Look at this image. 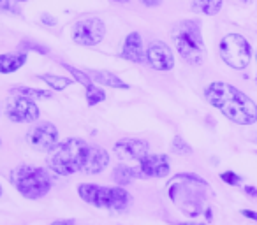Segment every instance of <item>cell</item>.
<instances>
[{
	"mask_svg": "<svg viewBox=\"0 0 257 225\" xmlns=\"http://www.w3.org/2000/svg\"><path fill=\"white\" fill-rule=\"evenodd\" d=\"M204 97L225 118L238 123V125H252L257 122L255 102L229 83H210L204 90Z\"/></svg>",
	"mask_w": 257,
	"mask_h": 225,
	"instance_id": "obj_1",
	"label": "cell"
},
{
	"mask_svg": "<svg viewBox=\"0 0 257 225\" xmlns=\"http://www.w3.org/2000/svg\"><path fill=\"white\" fill-rule=\"evenodd\" d=\"M90 144L79 137H69V139L58 143L48 157V165L58 176H71L74 172H81L86 164Z\"/></svg>",
	"mask_w": 257,
	"mask_h": 225,
	"instance_id": "obj_2",
	"label": "cell"
},
{
	"mask_svg": "<svg viewBox=\"0 0 257 225\" xmlns=\"http://www.w3.org/2000/svg\"><path fill=\"white\" fill-rule=\"evenodd\" d=\"M171 39L178 55L190 65H201L206 58L201 25L196 20L178 22L171 30Z\"/></svg>",
	"mask_w": 257,
	"mask_h": 225,
	"instance_id": "obj_3",
	"label": "cell"
},
{
	"mask_svg": "<svg viewBox=\"0 0 257 225\" xmlns=\"http://www.w3.org/2000/svg\"><path fill=\"white\" fill-rule=\"evenodd\" d=\"M208 188L206 181L196 174H176L169 181V197L176 200L182 197V200L176 202V206L182 207L183 213L190 216H197L201 213V206L204 200V190Z\"/></svg>",
	"mask_w": 257,
	"mask_h": 225,
	"instance_id": "obj_4",
	"label": "cell"
},
{
	"mask_svg": "<svg viewBox=\"0 0 257 225\" xmlns=\"http://www.w3.org/2000/svg\"><path fill=\"white\" fill-rule=\"evenodd\" d=\"M78 193L85 202L109 211H125L133 202V195L121 186H100L83 183L78 186Z\"/></svg>",
	"mask_w": 257,
	"mask_h": 225,
	"instance_id": "obj_5",
	"label": "cell"
},
{
	"mask_svg": "<svg viewBox=\"0 0 257 225\" xmlns=\"http://www.w3.org/2000/svg\"><path fill=\"white\" fill-rule=\"evenodd\" d=\"M11 181L27 199H41L51 190V178L43 167L37 165H18L13 169Z\"/></svg>",
	"mask_w": 257,
	"mask_h": 225,
	"instance_id": "obj_6",
	"label": "cell"
},
{
	"mask_svg": "<svg viewBox=\"0 0 257 225\" xmlns=\"http://www.w3.org/2000/svg\"><path fill=\"white\" fill-rule=\"evenodd\" d=\"M218 51H220L222 60L229 67L238 69V71L245 69L250 64V58H252L250 43L243 36H239V34H229V36H225L220 41Z\"/></svg>",
	"mask_w": 257,
	"mask_h": 225,
	"instance_id": "obj_7",
	"label": "cell"
},
{
	"mask_svg": "<svg viewBox=\"0 0 257 225\" xmlns=\"http://www.w3.org/2000/svg\"><path fill=\"white\" fill-rule=\"evenodd\" d=\"M104 36H106V25L97 16L78 20L71 30L72 41L79 46H97L102 43Z\"/></svg>",
	"mask_w": 257,
	"mask_h": 225,
	"instance_id": "obj_8",
	"label": "cell"
},
{
	"mask_svg": "<svg viewBox=\"0 0 257 225\" xmlns=\"http://www.w3.org/2000/svg\"><path fill=\"white\" fill-rule=\"evenodd\" d=\"M27 141L32 148L39 151H51L57 146L58 141V129L50 122H41L30 127L27 132Z\"/></svg>",
	"mask_w": 257,
	"mask_h": 225,
	"instance_id": "obj_9",
	"label": "cell"
},
{
	"mask_svg": "<svg viewBox=\"0 0 257 225\" xmlns=\"http://www.w3.org/2000/svg\"><path fill=\"white\" fill-rule=\"evenodd\" d=\"M6 116L15 123H34L39 120V107L34 100L16 97L6 104Z\"/></svg>",
	"mask_w": 257,
	"mask_h": 225,
	"instance_id": "obj_10",
	"label": "cell"
},
{
	"mask_svg": "<svg viewBox=\"0 0 257 225\" xmlns=\"http://www.w3.org/2000/svg\"><path fill=\"white\" fill-rule=\"evenodd\" d=\"M147 62L155 71L168 72V71H173V67H175V55H173L171 48L166 43L155 41L147 50Z\"/></svg>",
	"mask_w": 257,
	"mask_h": 225,
	"instance_id": "obj_11",
	"label": "cell"
},
{
	"mask_svg": "<svg viewBox=\"0 0 257 225\" xmlns=\"http://www.w3.org/2000/svg\"><path fill=\"white\" fill-rule=\"evenodd\" d=\"M150 144L145 139H120L118 143H114L113 151L120 160H138L140 162L143 157L148 155Z\"/></svg>",
	"mask_w": 257,
	"mask_h": 225,
	"instance_id": "obj_12",
	"label": "cell"
},
{
	"mask_svg": "<svg viewBox=\"0 0 257 225\" xmlns=\"http://www.w3.org/2000/svg\"><path fill=\"white\" fill-rule=\"evenodd\" d=\"M140 169L145 174V178H164L169 174L171 162H169L168 155L164 153L147 155L140 160Z\"/></svg>",
	"mask_w": 257,
	"mask_h": 225,
	"instance_id": "obj_13",
	"label": "cell"
},
{
	"mask_svg": "<svg viewBox=\"0 0 257 225\" xmlns=\"http://www.w3.org/2000/svg\"><path fill=\"white\" fill-rule=\"evenodd\" d=\"M121 58L133 62V64L147 62V53L143 50V39H141L140 32H131L125 37L123 48H121Z\"/></svg>",
	"mask_w": 257,
	"mask_h": 225,
	"instance_id": "obj_14",
	"label": "cell"
},
{
	"mask_svg": "<svg viewBox=\"0 0 257 225\" xmlns=\"http://www.w3.org/2000/svg\"><path fill=\"white\" fill-rule=\"evenodd\" d=\"M107 164H109V153L104 148L90 144L86 164L81 172H85V174H99V172H102L107 167Z\"/></svg>",
	"mask_w": 257,
	"mask_h": 225,
	"instance_id": "obj_15",
	"label": "cell"
},
{
	"mask_svg": "<svg viewBox=\"0 0 257 225\" xmlns=\"http://www.w3.org/2000/svg\"><path fill=\"white\" fill-rule=\"evenodd\" d=\"M29 60V53L18 51V53H4L0 55V74H11L22 69Z\"/></svg>",
	"mask_w": 257,
	"mask_h": 225,
	"instance_id": "obj_16",
	"label": "cell"
},
{
	"mask_svg": "<svg viewBox=\"0 0 257 225\" xmlns=\"http://www.w3.org/2000/svg\"><path fill=\"white\" fill-rule=\"evenodd\" d=\"M88 76L92 78V81L97 83V85H104V86H109V88H120V90L128 88L127 83L121 81L118 76L111 74V72H107V71H92Z\"/></svg>",
	"mask_w": 257,
	"mask_h": 225,
	"instance_id": "obj_17",
	"label": "cell"
},
{
	"mask_svg": "<svg viewBox=\"0 0 257 225\" xmlns=\"http://www.w3.org/2000/svg\"><path fill=\"white\" fill-rule=\"evenodd\" d=\"M136 178H145V174L141 172V169L138 167H128V165H116L113 171V179L118 183V185H128V183L133 181Z\"/></svg>",
	"mask_w": 257,
	"mask_h": 225,
	"instance_id": "obj_18",
	"label": "cell"
},
{
	"mask_svg": "<svg viewBox=\"0 0 257 225\" xmlns=\"http://www.w3.org/2000/svg\"><path fill=\"white\" fill-rule=\"evenodd\" d=\"M9 92L15 97H25V99H51L53 92L51 90H41V88H30V86H13Z\"/></svg>",
	"mask_w": 257,
	"mask_h": 225,
	"instance_id": "obj_19",
	"label": "cell"
},
{
	"mask_svg": "<svg viewBox=\"0 0 257 225\" xmlns=\"http://www.w3.org/2000/svg\"><path fill=\"white\" fill-rule=\"evenodd\" d=\"M222 2H224V0H194L192 11L199 13V15H204V16H215L220 13Z\"/></svg>",
	"mask_w": 257,
	"mask_h": 225,
	"instance_id": "obj_20",
	"label": "cell"
},
{
	"mask_svg": "<svg viewBox=\"0 0 257 225\" xmlns=\"http://www.w3.org/2000/svg\"><path fill=\"white\" fill-rule=\"evenodd\" d=\"M39 79H43L46 85H50L53 90L60 92V90H65L69 85H72V79L64 78V76H57V74H39L37 76Z\"/></svg>",
	"mask_w": 257,
	"mask_h": 225,
	"instance_id": "obj_21",
	"label": "cell"
},
{
	"mask_svg": "<svg viewBox=\"0 0 257 225\" xmlns=\"http://www.w3.org/2000/svg\"><path fill=\"white\" fill-rule=\"evenodd\" d=\"M104 100H106V92H104L100 86L92 85L86 88V104H88L90 107L97 106V104L104 102Z\"/></svg>",
	"mask_w": 257,
	"mask_h": 225,
	"instance_id": "obj_22",
	"label": "cell"
},
{
	"mask_svg": "<svg viewBox=\"0 0 257 225\" xmlns=\"http://www.w3.org/2000/svg\"><path fill=\"white\" fill-rule=\"evenodd\" d=\"M65 69H67L69 72L72 74V78L76 79L78 83H81L85 88H88V86H92L93 85V81H92V78H90L86 72H83V71H79V69H76V67H72V65H69V64H62Z\"/></svg>",
	"mask_w": 257,
	"mask_h": 225,
	"instance_id": "obj_23",
	"label": "cell"
},
{
	"mask_svg": "<svg viewBox=\"0 0 257 225\" xmlns=\"http://www.w3.org/2000/svg\"><path fill=\"white\" fill-rule=\"evenodd\" d=\"M173 151L178 155H190L192 153V148H190L180 136H175V139H173Z\"/></svg>",
	"mask_w": 257,
	"mask_h": 225,
	"instance_id": "obj_24",
	"label": "cell"
},
{
	"mask_svg": "<svg viewBox=\"0 0 257 225\" xmlns=\"http://www.w3.org/2000/svg\"><path fill=\"white\" fill-rule=\"evenodd\" d=\"M0 11H6L9 15H20V8L16 0H0Z\"/></svg>",
	"mask_w": 257,
	"mask_h": 225,
	"instance_id": "obj_25",
	"label": "cell"
},
{
	"mask_svg": "<svg viewBox=\"0 0 257 225\" xmlns=\"http://www.w3.org/2000/svg\"><path fill=\"white\" fill-rule=\"evenodd\" d=\"M220 179H222L224 183H227V185H232V186H236V185H239V183H241V178H239L238 174H234L232 171L222 172V174H220Z\"/></svg>",
	"mask_w": 257,
	"mask_h": 225,
	"instance_id": "obj_26",
	"label": "cell"
},
{
	"mask_svg": "<svg viewBox=\"0 0 257 225\" xmlns=\"http://www.w3.org/2000/svg\"><path fill=\"white\" fill-rule=\"evenodd\" d=\"M22 50H34V51H37V53H43V55H48L50 53V48H46V46H41V44H36V43H30V41H23V44H22Z\"/></svg>",
	"mask_w": 257,
	"mask_h": 225,
	"instance_id": "obj_27",
	"label": "cell"
},
{
	"mask_svg": "<svg viewBox=\"0 0 257 225\" xmlns=\"http://www.w3.org/2000/svg\"><path fill=\"white\" fill-rule=\"evenodd\" d=\"M41 23H44V25H48V27H55L57 25V18H53V16H50L48 13H44V15H41Z\"/></svg>",
	"mask_w": 257,
	"mask_h": 225,
	"instance_id": "obj_28",
	"label": "cell"
},
{
	"mask_svg": "<svg viewBox=\"0 0 257 225\" xmlns=\"http://www.w3.org/2000/svg\"><path fill=\"white\" fill-rule=\"evenodd\" d=\"M164 0H141V4L147 6V8H159Z\"/></svg>",
	"mask_w": 257,
	"mask_h": 225,
	"instance_id": "obj_29",
	"label": "cell"
},
{
	"mask_svg": "<svg viewBox=\"0 0 257 225\" xmlns=\"http://www.w3.org/2000/svg\"><path fill=\"white\" fill-rule=\"evenodd\" d=\"M241 214H243V216L252 218V220H255V221H257V213H253V211H250V209H243V211H241Z\"/></svg>",
	"mask_w": 257,
	"mask_h": 225,
	"instance_id": "obj_30",
	"label": "cell"
},
{
	"mask_svg": "<svg viewBox=\"0 0 257 225\" xmlns=\"http://www.w3.org/2000/svg\"><path fill=\"white\" fill-rule=\"evenodd\" d=\"M51 225H76V220H57V221H53Z\"/></svg>",
	"mask_w": 257,
	"mask_h": 225,
	"instance_id": "obj_31",
	"label": "cell"
},
{
	"mask_svg": "<svg viewBox=\"0 0 257 225\" xmlns=\"http://www.w3.org/2000/svg\"><path fill=\"white\" fill-rule=\"evenodd\" d=\"M245 193H248V195H252V197H257V190L253 188V186H245Z\"/></svg>",
	"mask_w": 257,
	"mask_h": 225,
	"instance_id": "obj_32",
	"label": "cell"
},
{
	"mask_svg": "<svg viewBox=\"0 0 257 225\" xmlns=\"http://www.w3.org/2000/svg\"><path fill=\"white\" fill-rule=\"evenodd\" d=\"M111 2H118V4H128L131 0H111Z\"/></svg>",
	"mask_w": 257,
	"mask_h": 225,
	"instance_id": "obj_33",
	"label": "cell"
},
{
	"mask_svg": "<svg viewBox=\"0 0 257 225\" xmlns=\"http://www.w3.org/2000/svg\"><path fill=\"white\" fill-rule=\"evenodd\" d=\"M178 225H204V223H178Z\"/></svg>",
	"mask_w": 257,
	"mask_h": 225,
	"instance_id": "obj_34",
	"label": "cell"
},
{
	"mask_svg": "<svg viewBox=\"0 0 257 225\" xmlns=\"http://www.w3.org/2000/svg\"><path fill=\"white\" fill-rule=\"evenodd\" d=\"M0 197H2V185H0Z\"/></svg>",
	"mask_w": 257,
	"mask_h": 225,
	"instance_id": "obj_35",
	"label": "cell"
},
{
	"mask_svg": "<svg viewBox=\"0 0 257 225\" xmlns=\"http://www.w3.org/2000/svg\"><path fill=\"white\" fill-rule=\"evenodd\" d=\"M16 2H18V4H20V2H27V0H16Z\"/></svg>",
	"mask_w": 257,
	"mask_h": 225,
	"instance_id": "obj_36",
	"label": "cell"
},
{
	"mask_svg": "<svg viewBox=\"0 0 257 225\" xmlns=\"http://www.w3.org/2000/svg\"><path fill=\"white\" fill-rule=\"evenodd\" d=\"M0 146H2V141H0Z\"/></svg>",
	"mask_w": 257,
	"mask_h": 225,
	"instance_id": "obj_37",
	"label": "cell"
}]
</instances>
